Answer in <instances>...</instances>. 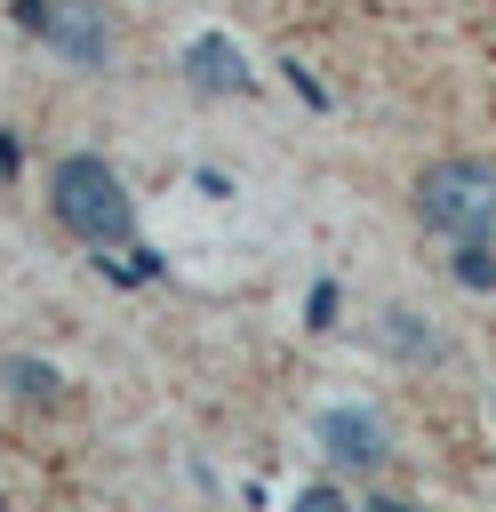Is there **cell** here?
Here are the masks:
<instances>
[{
	"mask_svg": "<svg viewBox=\"0 0 496 512\" xmlns=\"http://www.w3.org/2000/svg\"><path fill=\"white\" fill-rule=\"evenodd\" d=\"M48 208H56V224H64L72 240H88L96 256H104V248H136V200H128V184H120L96 152H72V160L48 168Z\"/></svg>",
	"mask_w": 496,
	"mask_h": 512,
	"instance_id": "obj_1",
	"label": "cell"
},
{
	"mask_svg": "<svg viewBox=\"0 0 496 512\" xmlns=\"http://www.w3.org/2000/svg\"><path fill=\"white\" fill-rule=\"evenodd\" d=\"M416 216L448 240H488L496 232V168L488 160H432L416 176Z\"/></svg>",
	"mask_w": 496,
	"mask_h": 512,
	"instance_id": "obj_2",
	"label": "cell"
},
{
	"mask_svg": "<svg viewBox=\"0 0 496 512\" xmlns=\"http://www.w3.org/2000/svg\"><path fill=\"white\" fill-rule=\"evenodd\" d=\"M16 24H24L40 48H56L64 64H80V72H104L112 48H120L104 0H16Z\"/></svg>",
	"mask_w": 496,
	"mask_h": 512,
	"instance_id": "obj_3",
	"label": "cell"
},
{
	"mask_svg": "<svg viewBox=\"0 0 496 512\" xmlns=\"http://www.w3.org/2000/svg\"><path fill=\"white\" fill-rule=\"evenodd\" d=\"M320 448H328L344 472H376V464L392 456V440H384V416H376V408H328V416H320Z\"/></svg>",
	"mask_w": 496,
	"mask_h": 512,
	"instance_id": "obj_4",
	"label": "cell"
},
{
	"mask_svg": "<svg viewBox=\"0 0 496 512\" xmlns=\"http://www.w3.org/2000/svg\"><path fill=\"white\" fill-rule=\"evenodd\" d=\"M184 80L200 88V96H248V56H240V40L232 32H200L192 48H184Z\"/></svg>",
	"mask_w": 496,
	"mask_h": 512,
	"instance_id": "obj_5",
	"label": "cell"
},
{
	"mask_svg": "<svg viewBox=\"0 0 496 512\" xmlns=\"http://www.w3.org/2000/svg\"><path fill=\"white\" fill-rule=\"evenodd\" d=\"M384 344H392L400 360H440V336H432V328H424L416 312H400V304L384 312Z\"/></svg>",
	"mask_w": 496,
	"mask_h": 512,
	"instance_id": "obj_6",
	"label": "cell"
},
{
	"mask_svg": "<svg viewBox=\"0 0 496 512\" xmlns=\"http://www.w3.org/2000/svg\"><path fill=\"white\" fill-rule=\"evenodd\" d=\"M0 376H8L16 400H56V368H48V360H8Z\"/></svg>",
	"mask_w": 496,
	"mask_h": 512,
	"instance_id": "obj_7",
	"label": "cell"
},
{
	"mask_svg": "<svg viewBox=\"0 0 496 512\" xmlns=\"http://www.w3.org/2000/svg\"><path fill=\"white\" fill-rule=\"evenodd\" d=\"M456 280L464 288H496V248L488 240H456Z\"/></svg>",
	"mask_w": 496,
	"mask_h": 512,
	"instance_id": "obj_8",
	"label": "cell"
},
{
	"mask_svg": "<svg viewBox=\"0 0 496 512\" xmlns=\"http://www.w3.org/2000/svg\"><path fill=\"white\" fill-rule=\"evenodd\" d=\"M304 320H312V328H336V280H320V288L304 296Z\"/></svg>",
	"mask_w": 496,
	"mask_h": 512,
	"instance_id": "obj_9",
	"label": "cell"
},
{
	"mask_svg": "<svg viewBox=\"0 0 496 512\" xmlns=\"http://www.w3.org/2000/svg\"><path fill=\"white\" fill-rule=\"evenodd\" d=\"M280 72H288V88H296V96H304V104H328V88H320V80H312V72H304V64H296V56H288V64H280Z\"/></svg>",
	"mask_w": 496,
	"mask_h": 512,
	"instance_id": "obj_10",
	"label": "cell"
},
{
	"mask_svg": "<svg viewBox=\"0 0 496 512\" xmlns=\"http://www.w3.org/2000/svg\"><path fill=\"white\" fill-rule=\"evenodd\" d=\"M288 512H344V496H336V488H296Z\"/></svg>",
	"mask_w": 496,
	"mask_h": 512,
	"instance_id": "obj_11",
	"label": "cell"
},
{
	"mask_svg": "<svg viewBox=\"0 0 496 512\" xmlns=\"http://www.w3.org/2000/svg\"><path fill=\"white\" fill-rule=\"evenodd\" d=\"M368 512H416V504H400V496H376V504H368Z\"/></svg>",
	"mask_w": 496,
	"mask_h": 512,
	"instance_id": "obj_12",
	"label": "cell"
}]
</instances>
